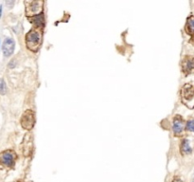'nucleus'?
Returning a JSON list of instances; mask_svg holds the SVG:
<instances>
[{"instance_id":"nucleus-18","label":"nucleus","mask_w":194,"mask_h":182,"mask_svg":"<svg viewBox=\"0 0 194 182\" xmlns=\"http://www.w3.org/2000/svg\"><path fill=\"white\" fill-rule=\"evenodd\" d=\"M17 182H19V181H17Z\"/></svg>"},{"instance_id":"nucleus-12","label":"nucleus","mask_w":194,"mask_h":182,"mask_svg":"<svg viewBox=\"0 0 194 182\" xmlns=\"http://www.w3.org/2000/svg\"><path fill=\"white\" fill-rule=\"evenodd\" d=\"M185 28L188 35L194 36V15H190L189 17H188Z\"/></svg>"},{"instance_id":"nucleus-1","label":"nucleus","mask_w":194,"mask_h":182,"mask_svg":"<svg viewBox=\"0 0 194 182\" xmlns=\"http://www.w3.org/2000/svg\"><path fill=\"white\" fill-rule=\"evenodd\" d=\"M43 31L40 28H32L26 34L25 42L27 48L32 52H37L42 44Z\"/></svg>"},{"instance_id":"nucleus-6","label":"nucleus","mask_w":194,"mask_h":182,"mask_svg":"<svg viewBox=\"0 0 194 182\" xmlns=\"http://www.w3.org/2000/svg\"><path fill=\"white\" fill-rule=\"evenodd\" d=\"M194 152V138L184 137L180 142V153L182 156H189Z\"/></svg>"},{"instance_id":"nucleus-17","label":"nucleus","mask_w":194,"mask_h":182,"mask_svg":"<svg viewBox=\"0 0 194 182\" xmlns=\"http://www.w3.org/2000/svg\"><path fill=\"white\" fill-rule=\"evenodd\" d=\"M191 182H194V177L192 178V180H191Z\"/></svg>"},{"instance_id":"nucleus-13","label":"nucleus","mask_w":194,"mask_h":182,"mask_svg":"<svg viewBox=\"0 0 194 182\" xmlns=\"http://www.w3.org/2000/svg\"><path fill=\"white\" fill-rule=\"evenodd\" d=\"M186 131L194 133V118H190L186 121Z\"/></svg>"},{"instance_id":"nucleus-5","label":"nucleus","mask_w":194,"mask_h":182,"mask_svg":"<svg viewBox=\"0 0 194 182\" xmlns=\"http://www.w3.org/2000/svg\"><path fill=\"white\" fill-rule=\"evenodd\" d=\"M171 128L175 137H182L186 131V121L180 115H176L172 120Z\"/></svg>"},{"instance_id":"nucleus-9","label":"nucleus","mask_w":194,"mask_h":182,"mask_svg":"<svg viewBox=\"0 0 194 182\" xmlns=\"http://www.w3.org/2000/svg\"><path fill=\"white\" fill-rule=\"evenodd\" d=\"M15 158L16 156L13 151L8 150V151L3 152L0 155V161L6 167H12L14 165V162H15Z\"/></svg>"},{"instance_id":"nucleus-7","label":"nucleus","mask_w":194,"mask_h":182,"mask_svg":"<svg viewBox=\"0 0 194 182\" xmlns=\"http://www.w3.org/2000/svg\"><path fill=\"white\" fill-rule=\"evenodd\" d=\"M181 69L185 76L194 74V56L186 55L181 62Z\"/></svg>"},{"instance_id":"nucleus-15","label":"nucleus","mask_w":194,"mask_h":182,"mask_svg":"<svg viewBox=\"0 0 194 182\" xmlns=\"http://www.w3.org/2000/svg\"><path fill=\"white\" fill-rule=\"evenodd\" d=\"M171 182H184V181H183L180 177H177V176H176V177L173 178V179H172Z\"/></svg>"},{"instance_id":"nucleus-14","label":"nucleus","mask_w":194,"mask_h":182,"mask_svg":"<svg viewBox=\"0 0 194 182\" xmlns=\"http://www.w3.org/2000/svg\"><path fill=\"white\" fill-rule=\"evenodd\" d=\"M6 92H7V85L5 81L3 79H0V94L4 95L6 94Z\"/></svg>"},{"instance_id":"nucleus-8","label":"nucleus","mask_w":194,"mask_h":182,"mask_svg":"<svg viewBox=\"0 0 194 182\" xmlns=\"http://www.w3.org/2000/svg\"><path fill=\"white\" fill-rule=\"evenodd\" d=\"M21 149H22L23 155L25 156H30L32 154V151H33V138H32V135L30 133L25 135L22 145H21Z\"/></svg>"},{"instance_id":"nucleus-2","label":"nucleus","mask_w":194,"mask_h":182,"mask_svg":"<svg viewBox=\"0 0 194 182\" xmlns=\"http://www.w3.org/2000/svg\"><path fill=\"white\" fill-rule=\"evenodd\" d=\"M181 102L188 109H194V84L188 83L180 90Z\"/></svg>"},{"instance_id":"nucleus-16","label":"nucleus","mask_w":194,"mask_h":182,"mask_svg":"<svg viewBox=\"0 0 194 182\" xmlns=\"http://www.w3.org/2000/svg\"><path fill=\"white\" fill-rule=\"evenodd\" d=\"M2 8H3V6L0 5V17L2 16Z\"/></svg>"},{"instance_id":"nucleus-11","label":"nucleus","mask_w":194,"mask_h":182,"mask_svg":"<svg viewBox=\"0 0 194 182\" xmlns=\"http://www.w3.org/2000/svg\"><path fill=\"white\" fill-rule=\"evenodd\" d=\"M28 20L30 21L31 24H33L34 26L36 27V28H40V30H42L46 25L44 13H41V14H39V15H36V16L28 17Z\"/></svg>"},{"instance_id":"nucleus-10","label":"nucleus","mask_w":194,"mask_h":182,"mask_svg":"<svg viewBox=\"0 0 194 182\" xmlns=\"http://www.w3.org/2000/svg\"><path fill=\"white\" fill-rule=\"evenodd\" d=\"M14 48H15V42H14L12 38L7 37L4 40V42H3V46H2V51H3L4 56L5 57L12 56L14 51Z\"/></svg>"},{"instance_id":"nucleus-4","label":"nucleus","mask_w":194,"mask_h":182,"mask_svg":"<svg viewBox=\"0 0 194 182\" xmlns=\"http://www.w3.org/2000/svg\"><path fill=\"white\" fill-rule=\"evenodd\" d=\"M44 13V1H31L26 7V14L28 17H32Z\"/></svg>"},{"instance_id":"nucleus-3","label":"nucleus","mask_w":194,"mask_h":182,"mask_svg":"<svg viewBox=\"0 0 194 182\" xmlns=\"http://www.w3.org/2000/svg\"><path fill=\"white\" fill-rule=\"evenodd\" d=\"M21 126H22L25 130L30 131L35 125V114L32 110H26L24 114L21 117L20 120Z\"/></svg>"}]
</instances>
